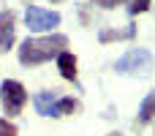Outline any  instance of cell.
Listing matches in <instances>:
<instances>
[{
	"instance_id": "8",
	"label": "cell",
	"mask_w": 155,
	"mask_h": 136,
	"mask_svg": "<svg viewBox=\"0 0 155 136\" xmlns=\"http://www.w3.org/2000/svg\"><path fill=\"white\" fill-rule=\"evenodd\" d=\"M153 120H155V93H150V95L144 98L142 109H139V117H136V125H147V123H153Z\"/></svg>"
},
{
	"instance_id": "2",
	"label": "cell",
	"mask_w": 155,
	"mask_h": 136,
	"mask_svg": "<svg viewBox=\"0 0 155 136\" xmlns=\"http://www.w3.org/2000/svg\"><path fill=\"white\" fill-rule=\"evenodd\" d=\"M0 104H3V112H5L8 117L19 114V112L25 109V104H27V90H25V85L16 82V79H5V82L0 85Z\"/></svg>"
},
{
	"instance_id": "3",
	"label": "cell",
	"mask_w": 155,
	"mask_h": 136,
	"mask_svg": "<svg viewBox=\"0 0 155 136\" xmlns=\"http://www.w3.org/2000/svg\"><path fill=\"white\" fill-rule=\"evenodd\" d=\"M150 68H153V55L147 49H128L114 63V71L117 74H147Z\"/></svg>"
},
{
	"instance_id": "13",
	"label": "cell",
	"mask_w": 155,
	"mask_h": 136,
	"mask_svg": "<svg viewBox=\"0 0 155 136\" xmlns=\"http://www.w3.org/2000/svg\"><path fill=\"white\" fill-rule=\"evenodd\" d=\"M101 8H117V5H123L125 0H95Z\"/></svg>"
},
{
	"instance_id": "11",
	"label": "cell",
	"mask_w": 155,
	"mask_h": 136,
	"mask_svg": "<svg viewBox=\"0 0 155 136\" xmlns=\"http://www.w3.org/2000/svg\"><path fill=\"white\" fill-rule=\"evenodd\" d=\"M0 136H19V131H16V125L11 120L0 117Z\"/></svg>"
},
{
	"instance_id": "10",
	"label": "cell",
	"mask_w": 155,
	"mask_h": 136,
	"mask_svg": "<svg viewBox=\"0 0 155 136\" xmlns=\"http://www.w3.org/2000/svg\"><path fill=\"white\" fill-rule=\"evenodd\" d=\"M104 44H109V41H123V38H134V27H125V30H101V35H98Z\"/></svg>"
},
{
	"instance_id": "14",
	"label": "cell",
	"mask_w": 155,
	"mask_h": 136,
	"mask_svg": "<svg viewBox=\"0 0 155 136\" xmlns=\"http://www.w3.org/2000/svg\"><path fill=\"white\" fill-rule=\"evenodd\" d=\"M109 136H123V134H120V131H114V134H109Z\"/></svg>"
},
{
	"instance_id": "15",
	"label": "cell",
	"mask_w": 155,
	"mask_h": 136,
	"mask_svg": "<svg viewBox=\"0 0 155 136\" xmlns=\"http://www.w3.org/2000/svg\"><path fill=\"white\" fill-rule=\"evenodd\" d=\"M52 3H63V0H52Z\"/></svg>"
},
{
	"instance_id": "6",
	"label": "cell",
	"mask_w": 155,
	"mask_h": 136,
	"mask_svg": "<svg viewBox=\"0 0 155 136\" xmlns=\"http://www.w3.org/2000/svg\"><path fill=\"white\" fill-rule=\"evenodd\" d=\"M57 71H60V76H63V79L76 82V57H74L68 49L57 55Z\"/></svg>"
},
{
	"instance_id": "5",
	"label": "cell",
	"mask_w": 155,
	"mask_h": 136,
	"mask_svg": "<svg viewBox=\"0 0 155 136\" xmlns=\"http://www.w3.org/2000/svg\"><path fill=\"white\" fill-rule=\"evenodd\" d=\"M16 38V16L14 11H0V49H11Z\"/></svg>"
},
{
	"instance_id": "1",
	"label": "cell",
	"mask_w": 155,
	"mask_h": 136,
	"mask_svg": "<svg viewBox=\"0 0 155 136\" xmlns=\"http://www.w3.org/2000/svg\"><path fill=\"white\" fill-rule=\"evenodd\" d=\"M65 49H68V38L63 33H52L44 38H25L19 46V63L22 65H41Z\"/></svg>"
},
{
	"instance_id": "12",
	"label": "cell",
	"mask_w": 155,
	"mask_h": 136,
	"mask_svg": "<svg viewBox=\"0 0 155 136\" xmlns=\"http://www.w3.org/2000/svg\"><path fill=\"white\" fill-rule=\"evenodd\" d=\"M150 3H153V0H131V14L136 16V14L147 11V8H150Z\"/></svg>"
},
{
	"instance_id": "9",
	"label": "cell",
	"mask_w": 155,
	"mask_h": 136,
	"mask_svg": "<svg viewBox=\"0 0 155 136\" xmlns=\"http://www.w3.org/2000/svg\"><path fill=\"white\" fill-rule=\"evenodd\" d=\"M74 112H79V101L76 98H57L54 117H65V114H74Z\"/></svg>"
},
{
	"instance_id": "4",
	"label": "cell",
	"mask_w": 155,
	"mask_h": 136,
	"mask_svg": "<svg viewBox=\"0 0 155 136\" xmlns=\"http://www.w3.org/2000/svg\"><path fill=\"white\" fill-rule=\"evenodd\" d=\"M25 22H27V27L33 33H46V30L60 25V14L57 11H46L41 5H30L27 14H25Z\"/></svg>"
},
{
	"instance_id": "7",
	"label": "cell",
	"mask_w": 155,
	"mask_h": 136,
	"mask_svg": "<svg viewBox=\"0 0 155 136\" xmlns=\"http://www.w3.org/2000/svg\"><path fill=\"white\" fill-rule=\"evenodd\" d=\"M33 104H35L38 114H44V117H54V104H57V95H54V93H38V95L33 98Z\"/></svg>"
}]
</instances>
